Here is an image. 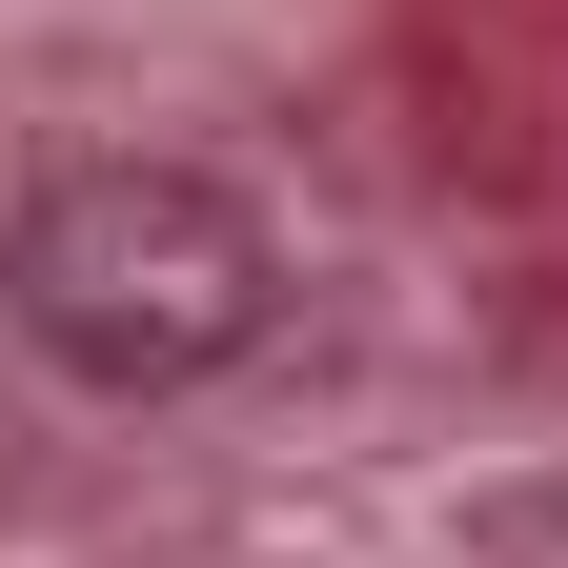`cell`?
<instances>
[{
    "mask_svg": "<svg viewBox=\"0 0 568 568\" xmlns=\"http://www.w3.org/2000/svg\"><path fill=\"white\" fill-rule=\"evenodd\" d=\"M264 305H284V244H264V203L203 183V163H41L21 224H0V325H21L61 386H102V406L224 386L264 345Z\"/></svg>",
    "mask_w": 568,
    "mask_h": 568,
    "instance_id": "obj_1",
    "label": "cell"
}]
</instances>
